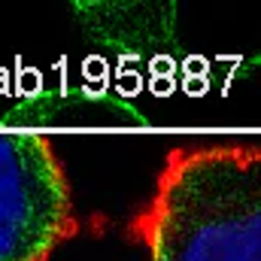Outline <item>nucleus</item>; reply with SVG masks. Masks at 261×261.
I'll use <instances>...</instances> for the list:
<instances>
[{"label":"nucleus","mask_w":261,"mask_h":261,"mask_svg":"<svg viewBox=\"0 0 261 261\" xmlns=\"http://www.w3.org/2000/svg\"><path fill=\"white\" fill-rule=\"evenodd\" d=\"M137 234L152 261H261L258 149L170 152Z\"/></svg>","instance_id":"obj_1"},{"label":"nucleus","mask_w":261,"mask_h":261,"mask_svg":"<svg viewBox=\"0 0 261 261\" xmlns=\"http://www.w3.org/2000/svg\"><path fill=\"white\" fill-rule=\"evenodd\" d=\"M76 231L70 186L40 134H0V261H46Z\"/></svg>","instance_id":"obj_2"}]
</instances>
